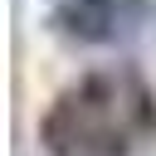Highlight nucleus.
I'll use <instances>...</instances> for the list:
<instances>
[{"label":"nucleus","mask_w":156,"mask_h":156,"mask_svg":"<svg viewBox=\"0 0 156 156\" xmlns=\"http://www.w3.org/2000/svg\"><path fill=\"white\" fill-rule=\"evenodd\" d=\"M156 136V98L132 68H98L68 83L39 117L49 156H136Z\"/></svg>","instance_id":"1"},{"label":"nucleus","mask_w":156,"mask_h":156,"mask_svg":"<svg viewBox=\"0 0 156 156\" xmlns=\"http://www.w3.org/2000/svg\"><path fill=\"white\" fill-rule=\"evenodd\" d=\"M146 10H151L146 0H58L54 15H49V24L68 44L102 49V44L132 39L146 24Z\"/></svg>","instance_id":"2"}]
</instances>
